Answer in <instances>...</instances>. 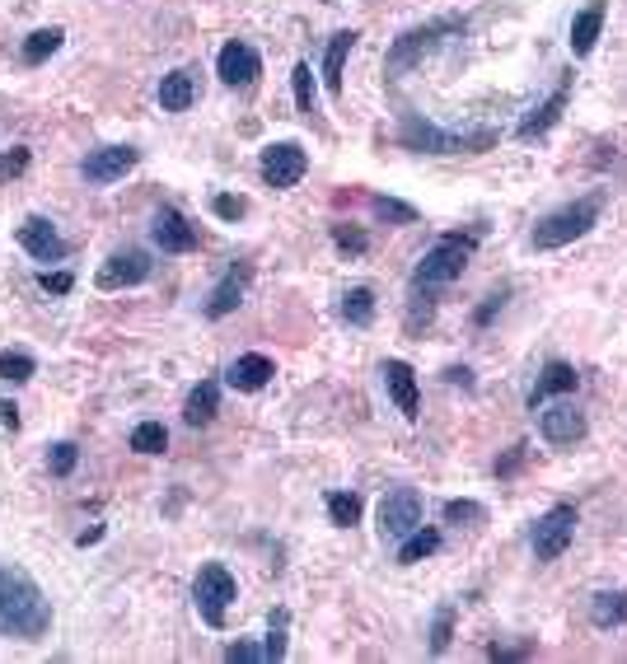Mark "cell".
Segmentation results:
<instances>
[{
	"label": "cell",
	"mask_w": 627,
	"mask_h": 664,
	"mask_svg": "<svg viewBox=\"0 0 627 664\" xmlns=\"http://www.w3.org/2000/svg\"><path fill=\"white\" fill-rule=\"evenodd\" d=\"M52 627V604L42 599L34 576L0 566V631L20 641H38Z\"/></svg>",
	"instance_id": "obj_1"
},
{
	"label": "cell",
	"mask_w": 627,
	"mask_h": 664,
	"mask_svg": "<svg viewBox=\"0 0 627 664\" xmlns=\"http://www.w3.org/2000/svg\"><path fill=\"white\" fill-rule=\"evenodd\" d=\"M474 253H478V234H441L413 267V295H421V291L431 295V291L450 286V281H459Z\"/></svg>",
	"instance_id": "obj_2"
},
{
	"label": "cell",
	"mask_w": 627,
	"mask_h": 664,
	"mask_svg": "<svg viewBox=\"0 0 627 664\" xmlns=\"http://www.w3.org/2000/svg\"><path fill=\"white\" fill-rule=\"evenodd\" d=\"M464 34V20L459 14H441V20H431V24H417V28H407L403 38H394V47H389V57H384V75L389 81H398V75H407L413 66H421L435 47H445L450 38H459Z\"/></svg>",
	"instance_id": "obj_3"
},
{
	"label": "cell",
	"mask_w": 627,
	"mask_h": 664,
	"mask_svg": "<svg viewBox=\"0 0 627 664\" xmlns=\"http://www.w3.org/2000/svg\"><path fill=\"white\" fill-rule=\"evenodd\" d=\"M398 140H403V150H417V155H474V150L496 146V132H488V126L482 132H441L427 118L403 113Z\"/></svg>",
	"instance_id": "obj_4"
},
{
	"label": "cell",
	"mask_w": 627,
	"mask_h": 664,
	"mask_svg": "<svg viewBox=\"0 0 627 664\" xmlns=\"http://www.w3.org/2000/svg\"><path fill=\"white\" fill-rule=\"evenodd\" d=\"M604 211V193H590L581 201H567V207H557L553 216H543L534 234H529V248H539V253H553V248H567L576 244L581 234L594 230V220H600Z\"/></svg>",
	"instance_id": "obj_5"
},
{
	"label": "cell",
	"mask_w": 627,
	"mask_h": 664,
	"mask_svg": "<svg viewBox=\"0 0 627 664\" xmlns=\"http://www.w3.org/2000/svg\"><path fill=\"white\" fill-rule=\"evenodd\" d=\"M234 594H239V585H234V576L225 571L221 562H207L193 580V604L201 613V623L207 627H225V613L234 604Z\"/></svg>",
	"instance_id": "obj_6"
},
{
	"label": "cell",
	"mask_w": 627,
	"mask_h": 664,
	"mask_svg": "<svg viewBox=\"0 0 627 664\" xmlns=\"http://www.w3.org/2000/svg\"><path fill=\"white\" fill-rule=\"evenodd\" d=\"M576 539V505H553L548 515H539L534 533H529V548H534L539 562H557L562 552Z\"/></svg>",
	"instance_id": "obj_7"
},
{
	"label": "cell",
	"mask_w": 627,
	"mask_h": 664,
	"mask_svg": "<svg viewBox=\"0 0 627 664\" xmlns=\"http://www.w3.org/2000/svg\"><path fill=\"white\" fill-rule=\"evenodd\" d=\"M258 173H262V183L268 187L286 193V187H295L309 173V155H305V146H295V140H276V146L262 150Z\"/></svg>",
	"instance_id": "obj_8"
},
{
	"label": "cell",
	"mask_w": 627,
	"mask_h": 664,
	"mask_svg": "<svg viewBox=\"0 0 627 664\" xmlns=\"http://www.w3.org/2000/svg\"><path fill=\"white\" fill-rule=\"evenodd\" d=\"M571 81H576V75H571V71H562V75H557V85H553V94H548L543 103H534V108H529V113L520 118V126H515V136H520V140H539V136L553 132L557 118L567 113V103H571Z\"/></svg>",
	"instance_id": "obj_9"
},
{
	"label": "cell",
	"mask_w": 627,
	"mask_h": 664,
	"mask_svg": "<svg viewBox=\"0 0 627 664\" xmlns=\"http://www.w3.org/2000/svg\"><path fill=\"white\" fill-rule=\"evenodd\" d=\"M417 525H421V492L417 487H398V492H389L380 501V533L384 539L403 543Z\"/></svg>",
	"instance_id": "obj_10"
},
{
	"label": "cell",
	"mask_w": 627,
	"mask_h": 664,
	"mask_svg": "<svg viewBox=\"0 0 627 664\" xmlns=\"http://www.w3.org/2000/svg\"><path fill=\"white\" fill-rule=\"evenodd\" d=\"M99 291H127V286H140V281H150V253L140 248H118L113 258L99 267Z\"/></svg>",
	"instance_id": "obj_11"
},
{
	"label": "cell",
	"mask_w": 627,
	"mask_h": 664,
	"mask_svg": "<svg viewBox=\"0 0 627 664\" xmlns=\"http://www.w3.org/2000/svg\"><path fill=\"white\" fill-rule=\"evenodd\" d=\"M539 435H543L553 450H567V445H576V440H586V413H581L576 403H553V407H543Z\"/></svg>",
	"instance_id": "obj_12"
},
{
	"label": "cell",
	"mask_w": 627,
	"mask_h": 664,
	"mask_svg": "<svg viewBox=\"0 0 627 664\" xmlns=\"http://www.w3.org/2000/svg\"><path fill=\"white\" fill-rule=\"evenodd\" d=\"M216 75H221L230 89H248V85H258V75H262V57L248 42L234 38L221 47V57H216Z\"/></svg>",
	"instance_id": "obj_13"
},
{
	"label": "cell",
	"mask_w": 627,
	"mask_h": 664,
	"mask_svg": "<svg viewBox=\"0 0 627 664\" xmlns=\"http://www.w3.org/2000/svg\"><path fill=\"white\" fill-rule=\"evenodd\" d=\"M136 160H140V155L132 146H103V150H89V160L81 164V173H85V183L108 187V183L127 179V173L136 169Z\"/></svg>",
	"instance_id": "obj_14"
},
{
	"label": "cell",
	"mask_w": 627,
	"mask_h": 664,
	"mask_svg": "<svg viewBox=\"0 0 627 664\" xmlns=\"http://www.w3.org/2000/svg\"><path fill=\"white\" fill-rule=\"evenodd\" d=\"M14 239H20V248L28 253V258H38V262H61L71 253L66 239L57 234V225H52V220H42V216H28Z\"/></svg>",
	"instance_id": "obj_15"
},
{
	"label": "cell",
	"mask_w": 627,
	"mask_h": 664,
	"mask_svg": "<svg viewBox=\"0 0 627 664\" xmlns=\"http://www.w3.org/2000/svg\"><path fill=\"white\" fill-rule=\"evenodd\" d=\"M384 374V389H389V398H394V407L407 417V421H417L421 417V389H417V370L407 366V360H384L380 366Z\"/></svg>",
	"instance_id": "obj_16"
},
{
	"label": "cell",
	"mask_w": 627,
	"mask_h": 664,
	"mask_svg": "<svg viewBox=\"0 0 627 664\" xmlns=\"http://www.w3.org/2000/svg\"><path fill=\"white\" fill-rule=\"evenodd\" d=\"M150 239L160 244L164 253H193V248H197V230L187 225V216H183V211L164 207L160 216H155V225H150Z\"/></svg>",
	"instance_id": "obj_17"
},
{
	"label": "cell",
	"mask_w": 627,
	"mask_h": 664,
	"mask_svg": "<svg viewBox=\"0 0 627 664\" xmlns=\"http://www.w3.org/2000/svg\"><path fill=\"white\" fill-rule=\"evenodd\" d=\"M248 276H254V267H248V262H234L230 267V272L221 276V286H216L211 299H207V319H225V313H234V309L244 305Z\"/></svg>",
	"instance_id": "obj_18"
},
{
	"label": "cell",
	"mask_w": 627,
	"mask_h": 664,
	"mask_svg": "<svg viewBox=\"0 0 627 664\" xmlns=\"http://www.w3.org/2000/svg\"><path fill=\"white\" fill-rule=\"evenodd\" d=\"M272 374H276L272 356L248 352V356H239V360H234V366L225 370V384H230V389H239V393H258V389H268V384H272Z\"/></svg>",
	"instance_id": "obj_19"
},
{
	"label": "cell",
	"mask_w": 627,
	"mask_h": 664,
	"mask_svg": "<svg viewBox=\"0 0 627 664\" xmlns=\"http://www.w3.org/2000/svg\"><path fill=\"white\" fill-rule=\"evenodd\" d=\"M356 42H360L356 28H342V34L328 38V52H323V85H328V94H342V71H347V57H352Z\"/></svg>",
	"instance_id": "obj_20"
},
{
	"label": "cell",
	"mask_w": 627,
	"mask_h": 664,
	"mask_svg": "<svg viewBox=\"0 0 627 664\" xmlns=\"http://www.w3.org/2000/svg\"><path fill=\"white\" fill-rule=\"evenodd\" d=\"M600 34H604V0H590V5L571 20V38H567L571 52L576 57H590L594 42H600Z\"/></svg>",
	"instance_id": "obj_21"
},
{
	"label": "cell",
	"mask_w": 627,
	"mask_h": 664,
	"mask_svg": "<svg viewBox=\"0 0 627 664\" xmlns=\"http://www.w3.org/2000/svg\"><path fill=\"white\" fill-rule=\"evenodd\" d=\"M571 389H576V366H567V360H548L543 374H539V384H534V393H529V407L539 413L548 398H557V393H571Z\"/></svg>",
	"instance_id": "obj_22"
},
{
	"label": "cell",
	"mask_w": 627,
	"mask_h": 664,
	"mask_svg": "<svg viewBox=\"0 0 627 664\" xmlns=\"http://www.w3.org/2000/svg\"><path fill=\"white\" fill-rule=\"evenodd\" d=\"M160 103L164 113H187V108L197 103V75L193 71H174L160 81Z\"/></svg>",
	"instance_id": "obj_23"
},
{
	"label": "cell",
	"mask_w": 627,
	"mask_h": 664,
	"mask_svg": "<svg viewBox=\"0 0 627 664\" xmlns=\"http://www.w3.org/2000/svg\"><path fill=\"white\" fill-rule=\"evenodd\" d=\"M216 407H221V384H216V379H201V384L187 393V403H183V421L187 426H207L216 417Z\"/></svg>",
	"instance_id": "obj_24"
},
{
	"label": "cell",
	"mask_w": 627,
	"mask_h": 664,
	"mask_svg": "<svg viewBox=\"0 0 627 664\" xmlns=\"http://www.w3.org/2000/svg\"><path fill=\"white\" fill-rule=\"evenodd\" d=\"M431 552H441V529L417 525V529L398 543V566H417V562H427Z\"/></svg>",
	"instance_id": "obj_25"
},
{
	"label": "cell",
	"mask_w": 627,
	"mask_h": 664,
	"mask_svg": "<svg viewBox=\"0 0 627 664\" xmlns=\"http://www.w3.org/2000/svg\"><path fill=\"white\" fill-rule=\"evenodd\" d=\"M590 623L594 627H627V590H604V594H594V604H590Z\"/></svg>",
	"instance_id": "obj_26"
},
{
	"label": "cell",
	"mask_w": 627,
	"mask_h": 664,
	"mask_svg": "<svg viewBox=\"0 0 627 664\" xmlns=\"http://www.w3.org/2000/svg\"><path fill=\"white\" fill-rule=\"evenodd\" d=\"M342 319L352 328H370L374 323V291L370 286H352L342 295Z\"/></svg>",
	"instance_id": "obj_27"
},
{
	"label": "cell",
	"mask_w": 627,
	"mask_h": 664,
	"mask_svg": "<svg viewBox=\"0 0 627 664\" xmlns=\"http://www.w3.org/2000/svg\"><path fill=\"white\" fill-rule=\"evenodd\" d=\"M61 38H66L61 28H38V34H28L24 38V66H42V61L61 47Z\"/></svg>",
	"instance_id": "obj_28"
},
{
	"label": "cell",
	"mask_w": 627,
	"mask_h": 664,
	"mask_svg": "<svg viewBox=\"0 0 627 664\" xmlns=\"http://www.w3.org/2000/svg\"><path fill=\"white\" fill-rule=\"evenodd\" d=\"M360 496L356 492H328V519H333L337 529H352V525H360Z\"/></svg>",
	"instance_id": "obj_29"
},
{
	"label": "cell",
	"mask_w": 627,
	"mask_h": 664,
	"mask_svg": "<svg viewBox=\"0 0 627 664\" xmlns=\"http://www.w3.org/2000/svg\"><path fill=\"white\" fill-rule=\"evenodd\" d=\"M132 450L136 454H164L169 450V431L160 421H140L136 431H132Z\"/></svg>",
	"instance_id": "obj_30"
},
{
	"label": "cell",
	"mask_w": 627,
	"mask_h": 664,
	"mask_svg": "<svg viewBox=\"0 0 627 664\" xmlns=\"http://www.w3.org/2000/svg\"><path fill=\"white\" fill-rule=\"evenodd\" d=\"M34 356L28 352H0V379L5 384H24V379H34Z\"/></svg>",
	"instance_id": "obj_31"
},
{
	"label": "cell",
	"mask_w": 627,
	"mask_h": 664,
	"mask_svg": "<svg viewBox=\"0 0 627 664\" xmlns=\"http://www.w3.org/2000/svg\"><path fill=\"white\" fill-rule=\"evenodd\" d=\"M291 85H295V103H300V113L314 118L319 108H314V71H309V61H300V66L291 71Z\"/></svg>",
	"instance_id": "obj_32"
},
{
	"label": "cell",
	"mask_w": 627,
	"mask_h": 664,
	"mask_svg": "<svg viewBox=\"0 0 627 664\" xmlns=\"http://www.w3.org/2000/svg\"><path fill=\"white\" fill-rule=\"evenodd\" d=\"M370 211L380 220H394V225H417V211L407 201H394V197H370Z\"/></svg>",
	"instance_id": "obj_33"
},
{
	"label": "cell",
	"mask_w": 627,
	"mask_h": 664,
	"mask_svg": "<svg viewBox=\"0 0 627 664\" xmlns=\"http://www.w3.org/2000/svg\"><path fill=\"white\" fill-rule=\"evenodd\" d=\"M450 637H454V604H445L435 613V627H431V655H445L450 651Z\"/></svg>",
	"instance_id": "obj_34"
},
{
	"label": "cell",
	"mask_w": 627,
	"mask_h": 664,
	"mask_svg": "<svg viewBox=\"0 0 627 664\" xmlns=\"http://www.w3.org/2000/svg\"><path fill=\"white\" fill-rule=\"evenodd\" d=\"M445 519L450 525H464V519L468 525H478V519H488V511H482L478 501H445Z\"/></svg>",
	"instance_id": "obj_35"
},
{
	"label": "cell",
	"mask_w": 627,
	"mask_h": 664,
	"mask_svg": "<svg viewBox=\"0 0 627 664\" xmlns=\"http://www.w3.org/2000/svg\"><path fill=\"white\" fill-rule=\"evenodd\" d=\"M268 660H286V613H272V631H268Z\"/></svg>",
	"instance_id": "obj_36"
},
{
	"label": "cell",
	"mask_w": 627,
	"mask_h": 664,
	"mask_svg": "<svg viewBox=\"0 0 627 664\" xmlns=\"http://www.w3.org/2000/svg\"><path fill=\"white\" fill-rule=\"evenodd\" d=\"M333 244L342 253H366L370 239H366V230H352V225H333Z\"/></svg>",
	"instance_id": "obj_37"
},
{
	"label": "cell",
	"mask_w": 627,
	"mask_h": 664,
	"mask_svg": "<svg viewBox=\"0 0 627 664\" xmlns=\"http://www.w3.org/2000/svg\"><path fill=\"white\" fill-rule=\"evenodd\" d=\"M28 160H34V155H28L24 146H14L5 160H0V183H10V179H20V173L28 169Z\"/></svg>",
	"instance_id": "obj_38"
},
{
	"label": "cell",
	"mask_w": 627,
	"mask_h": 664,
	"mask_svg": "<svg viewBox=\"0 0 627 664\" xmlns=\"http://www.w3.org/2000/svg\"><path fill=\"white\" fill-rule=\"evenodd\" d=\"M75 458H81V454H75V445H52V458H47V464H52L57 478H71V472H75Z\"/></svg>",
	"instance_id": "obj_39"
},
{
	"label": "cell",
	"mask_w": 627,
	"mask_h": 664,
	"mask_svg": "<svg viewBox=\"0 0 627 664\" xmlns=\"http://www.w3.org/2000/svg\"><path fill=\"white\" fill-rule=\"evenodd\" d=\"M211 211L221 216V220H239V216L248 211V201H244V197H230V193H221V197L211 201Z\"/></svg>",
	"instance_id": "obj_40"
},
{
	"label": "cell",
	"mask_w": 627,
	"mask_h": 664,
	"mask_svg": "<svg viewBox=\"0 0 627 664\" xmlns=\"http://www.w3.org/2000/svg\"><path fill=\"white\" fill-rule=\"evenodd\" d=\"M38 286H42L47 295H71L75 276H71V272H42V276H38Z\"/></svg>",
	"instance_id": "obj_41"
},
{
	"label": "cell",
	"mask_w": 627,
	"mask_h": 664,
	"mask_svg": "<svg viewBox=\"0 0 627 664\" xmlns=\"http://www.w3.org/2000/svg\"><path fill=\"white\" fill-rule=\"evenodd\" d=\"M225 660L230 664H239V660H268V651H262V645H254V641H234L230 651H225Z\"/></svg>",
	"instance_id": "obj_42"
},
{
	"label": "cell",
	"mask_w": 627,
	"mask_h": 664,
	"mask_svg": "<svg viewBox=\"0 0 627 664\" xmlns=\"http://www.w3.org/2000/svg\"><path fill=\"white\" fill-rule=\"evenodd\" d=\"M501 305H506V291H492V295H488V305L478 309V319H474V323H478V328H488V323L496 319V309H501Z\"/></svg>",
	"instance_id": "obj_43"
},
{
	"label": "cell",
	"mask_w": 627,
	"mask_h": 664,
	"mask_svg": "<svg viewBox=\"0 0 627 664\" xmlns=\"http://www.w3.org/2000/svg\"><path fill=\"white\" fill-rule=\"evenodd\" d=\"M445 379H450V384H464V389H474V370H468V366H450V370H445Z\"/></svg>",
	"instance_id": "obj_44"
},
{
	"label": "cell",
	"mask_w": 627,
	"mask_h": 664,
	"mask_svg": "<svg viewBox=\"0 0 627 664\" xmlns=\"http://www.w3.org/2000/svg\"><path fill=\"white\" fill-rule=\"evenodd\" d=\"M0 421H5V426H20V413H14L10 403H0Z\"/></svg>",
	"instance_id": "obj_45"
}]
</instances>
